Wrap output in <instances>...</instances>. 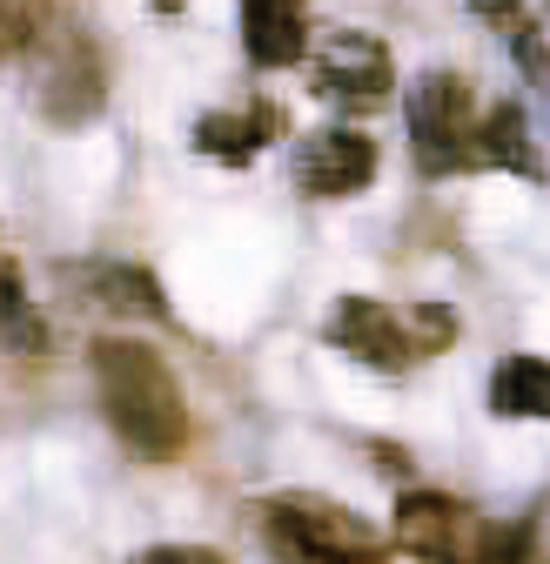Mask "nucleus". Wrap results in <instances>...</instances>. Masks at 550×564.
I'll return each instance as SVG.
<instances>
[{"label": "nucleus", "instance_id": "f257e3e1", "mask_svg": "<svg viewBox=\"0 0 550 564\" xmlns=\"http://www.w3.org/2000/svg\"><path fill=\"white\" fill-rule=\"evenodd\" d=\"M95 390H101L108 423L142 457H175L182 451V437H188V403H182L175 370L155 357L148 343H134V336L95 343Z\"/></svg>", "mask_w": 550, "mask_h": 564}, {"label": "nucleus", "instance_id": "f03ea898", "mask_svg": "<svg viewBox=\"0 0 550 564\" xmlns=\"http://www.w3.org/2000/svg\"><path fill=\"white\" fill-rule=\"evenodd\" d=\"M409 115V141H417L424 175H450L476 162V121H470V88L457 75H424L403 101Z\"/></svg>", "mask_w": 550, "mask_h": 564}, {"label": "nucleus", "instance_id": "7ed1b4c3", "mask_svg": "<svg viewBox=\"0 0 550 564\" xmlns=\"http://www.w3.org/2000/svg\"><path fill=\"white\" fill-rule=\"evenodd\" d=\"M296 188L316 195V202H342L376 182V141L356 134V128H322V134H302L296 141V162H289Z\"/></svg>", "mask_w": 550, "mask_h": 564}, {"label": "nucleus", "instance_id": "20e7f679", "mask_svg": "<svg viewBox=\"0 0 550 564\" xmlns=\"http://www.w3.org/2000/svg\"><path fill=\"white\" fill-rule=\"evenodd\" d=\"M316 95L342 101V108H383L389 101V54L376 34L342 28L316 47Z\"/></svg>", "mask_w": 550, "mask_h": 564}, {"label": "nucleus", "instance_id": "39448f33", "mask_svg": "<svg viewBox=\"0 0 550 564\" xmlns=\"http://www.w3.org/2000/svg\"><path fill=\"white\" fill-rule=\"evenodd\" d=\"M61 290H75L81 310H101V316H142V323H162L168 303H162V282L134 262H61Z\"/></svg>", "mask_w": 550, "mask_h": 564}, {"label": "nucleus", "instance_id": "423d86ee", "mask_svg": "<svg viewBox=\"0 0 550 564\" xmlns=\"http://www.w3.org/2000/svg\"><path fill=\"white\" fill-rule=\"evenodd\" d=\"M322 336L342 349V357H356L370 370H403L409 357H417V343H409V329L396 323V310H383L376 296H342L329 310Z\"/></svg>", "mask_w": 550, "mask_h": 564}, {"label": "nucleus", "instance_id": "0eeeda50", "mask_svg": "<svg viewBox=\"0 0 550 564\" xmlns=\"http://www.w3.org/2000/svg\"><path fill=\"white\" fill-rule=\"evenodd\" d=\"M268 538L296 551V557H336V551H370L363 524L350 511H336V505H316V498H283V505H268Z\"/></svg>", "mask_w": 550, "mask_h": 564}, {"label": "nucleus", "instance_id": "6e6552de", "mask_svg": "<svg viewBox=\"0 0 550 564\" xmlns=\"http://www.w3.org/2000/svg\"><path fill=\"white\" fill-rule=\"evenodd\" d=\"M242 47L255 67H296L309 54L302 0H242Z\"/></svg>", "mask_w": 550, "mask_h": 564}, {"label": "nucleus", "instance_id": "1a4fd4ad", "mask_svg": "<svg viewBox=\"0 0 550 564\" xmlns=\"http://www.w3.org/2000/svg\"><path fill=\"white\" fill-rule=\"evenodd\" d=\"M262 141H275V115L268 108H242V115H201L195 121V149L209 162H255Z\"/></svg>", "mask_w": 550, "mask_h": 564}, {"label": "nucleus", "instance_id": "9d476101", "mask_svg": "<svg viewBox=\"0 0 550 564\" xmlns=\"http://www.w3.org/2000/svg\"><path fill=\"white\" fill-rule=\"evenodd\" d=\"M476 162L510 169V175H530V182L543 175V162H537V149H530V121H524L517 101H504V108L484 115V128H476Z\"/></svg>", "mask_w": 550, "mask_h": 564}, {"label": "nucleus", "instance_id": "9b49d317", "mask_svg": "<svg viewBox=\"0 0 550 564\" xmlns=\"http://www.w3.org/2000/svg\"><path fill=\"white\" fill-rule=\"evenodd\" d=\"M497 416H550V364L543 357H504L491 377Z\"/></svg>", "mask_w": 550, "mask_h": 564}, {"label": "nucleus", "instance_id": "f8f14e48", "mask_svg": "<svg viewBox=\"0 0 550 564\" xmlns=\"http://www.w3.org/2000/svg\"><path fill=\"white\" fill-rule=\"evenodd\" d=\"M450 531H457V505H450V498H430V490H417V498L396 505V544H403V551L443 557V551H450Z\"/></svg>", "mask_w": 550, "mask_h": 564}, {"label": "nucleus", "instance_id": "ddd939ff", "mask_svg": "<svg viewBox=\"0 0 550 564\" xmlns=\"http://www.w3.org/2000/svg\"><path fill=\"white\" fill-rule=\"evenodd\" d=\"M155 8H162V14H175V8H182V0H155Z\"/></svg>", "mask_w": 550, "mask_h": 564}]
</instances>
